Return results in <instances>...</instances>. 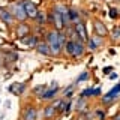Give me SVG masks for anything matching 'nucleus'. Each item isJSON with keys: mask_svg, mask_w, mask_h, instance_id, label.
I'll return each mask as SVG.
<instances>
[{"mask_svg": "<svg viewBox=\"0 0 120 120\" xmlns=\"http://www.w3.org/2000/svg\"><path fill=\"white\" fill-rule=\"evenodd\" d=\"M45 36H47V44H48V47H50L51 54H54V56L60 54L62 48H60V45H59V39H57V30H50V32H48Z\"/></svg>", "mask_w": 120, "mask_h": 120, "instance_id": "obj_1", "label": "nucleus"}, {"mask_svg": "<svg viewBox=\"0 0 120 120\" xmlns=\"http://www.w3.org/2000/svg\"><path fill=\"white\" fill-rule=\"evenodd\" d=\"M50 20L51 22L56 26V30L60 32L63 27H65V21H63V17H62V12H60L59 6H56L54 9H52V12L50 14Z\"/></svg>", "mask_w": 120, "mask_h": 120, "instance_id": "obj_2", "label": "nucleus"}, {"mask_svg": "<svg viewBox=\"0 0 120 120\" xmlns=\"http://www.w3.org/2000/svg\"><path fill=\"white\" fill-rule=\"evenodd\" d=\"M11 12H12L14 18H17L18 21H24L27 18V14H26V9H24V2H17L14 3V6L11 8Z\"/></svg>", "mask_w": 120, "mask_h": 120, "instance_id": "obj_3", "label": "nucleus"}, {"mask_svg": "<svg viewBox=\"0 0 120 120\" xmlns=\"http://www.w3.org/2000/svg\"><path fill=\"white\" fill-rule=\"evenodd\" d=\"M74 30H75V35L78 36V39H80L81 42H84V41H89V36H87V29H86V24H84L82 21L75 22Z\"/></svg>", "mask_w": 120, "mask_h": 120, "instance_id": "obj_4", "label": "nucleus"}, {"mask_svg": "<svg viewBox=\"0 0 120 120\" xmlns=\"http://www.w3.org/2000/svg\"><path fill=\"white\" fill-rule=\"evenodd\" d=\"M24 2V9H26V14H27V18H32V20H36L38 17V8L33 2H30V0H22Z\"/></svg>", "mask_w": 120, "mask_h": 120, "instance_id": "obj_5", "label": "nucleus"}, {"mask_svg": "<svg viewBox=\"0 0 120 120\" xmlns=\"http://www.w3.org/2000/svg\"><path fill=\"white\" fill-rule=\"evenodd\" d=\"M59 92V86H57V81H52L51 84H48V89L45 90V93L41 96V99L44 101H48V99H52Z\"/></svg>", "mask_w": 120, "mask_h": 120, "instance_id": "obj_6", "label": "nucleus"}, {"mask_svg": "<svg viewBox=\"0 0 120 120\" xmlns=\"http://www.w3.org/2000/svg\"><path fill=\"white\" fill-rule=\"evenodd\" d=\"M119 93H120V84H117L114 89L111 90V92H108L107 95H105V96L102 98V102H104L105 105H107V104H110L112 99H116V98H117V95H119Z\"/></svg>", "mask_w": 120, "mask_h": 120, "instance_id": "obj_7", "label": "nucleus"}, {"mask_svg": "<svg viewBox=\"0 0 120 120\" xmlns=\"http://www.w3.org/2000/svg\"><path fill=\"white\" fill-rule=\"evenodd\" d=\"M22 119L24 120H36L38 119V110L35 107H27L22 114Z\"/></svg>", "mask_w": 120, "mask_h": 120, "instance_id": "obj_8", "label": "nucleus"}, {"mask_svg": "<svg viewBox=\"0 0 120 120\" xmlns=\"http://www.w3.org/2000/svg\"><path fill=\"white\" fill-rule=\"evenodd\" d=\"M0 18H2L6 24H12L14 20H15L12 12H11V11H6V9H0Z\"/></svg>", "mask_w": 120, "mask_h": 120, "instance_id": "obj_9", "label": "nucleus"}, {"mask_svg": "<svg viewBox=\"0 0 120 120\" xmlns=\"http://www.w3.org/2000/svg\"><path fill=\"white\" fill-rule=\"evenodd\" d=\"M36 51L39 52V54H44V56L51 54L50 47H48V44H47V42H39V44L36 45Z\"/></svg>", "mask_w": 120, "mask_h": 120, "instance_id": "obj_10", "label": "nucleus"}, {"mask_svg": "<svg viewBox=\"0 0 120 120\" xmlns=\"http://www.w3.org/2000/svg\"><path fill=\"white\" fill-rule=\"evenodd\" d=\"M84 54V44L81 41H75V50H74V57H80Z\"/></svg>", "mask_w": 120, "mask_h": 120, "instance_id": "obj_11", "label": "nucleus"}, {"mask_svg": "<svg viewBox=\"0 0 120 120\" xmlns=\"http://www.w3.org/2000/svg\"><path fill=\"white\" fill-rule=\"evenodd\" d=\"M65 51L68 56H74V50H75V41L74 39H68L66 44H65Z\"/></svg>", "mask_w": 120, "mask_h": 120, "instance_id": "obj_12", "label": "nucleus"}, {"mask_svg": "<svg viewBox=\"0 0 120 120\" xmlns=\"http://www.w3.org/2000/svg\"><path fill=\"white\" fill-rule=\"evenodd\" d=\"M22 42H26L27 45H30V47H36L38 44V36H33V35H29V36H24L22 38Z\"/></svg>", "mask_w": 120, "mask_h": 120, "instance_id": "obj_13", "label": "nucleus"}, {"mask_svg": "<svg viewBox=\"0 0 120 120\" xmlns=\"http://www.w3.org/2000/svg\"><path fill=\"white\" fill-rule=\"evenodd\" d=\"M101 95V90L99 89H86L81 92V96L82 98H87V96H98Z\"/></svg>", "mask_w": 120, "mask_h": 120, "instance_id": "obj_14", "label": "nucleus"}, {"mask_svg": "<svg viewBox=\"0 0 120 120\" xmlns=\"http://www.w3.org/2000/svg\"><path fill=\"white\" fill-rule=\"evenodd\" d=\"M29 32H30V29H29V26H26V24H18V29H17V33H18V36H29Z\"/></svg>", "mask_w": 120, "mask_h": 120, "instance_id": "obj_15", "label": "nucleus"}, {"mask_svg": "<svg viewBox=\"0 0 120 120\" xmlns=\"http://www.w3.org/2000/svg\"><path fill=\"white\" fill-rule=\"evenodd\" d=\"M54 114H56V107H54V105H48V107H45V110H44L45 119H51Z\"/></svg>", "mask_w": 120, "mask_h": 120, "instance_id": "obj_16", "label": "nucleus"}, {"mask_svg": "<svg viewBox=\"0 0 120 120\" xmlns=\"http://www.w3.org/2000/svg\"><path fill=\"white\" fill-rule=\"evenodd\" d=\"M78 21H80V14L75 9L69 8V22H78Z\"/></svg>", "mask_w": 120, "mask_h": 120, "instance_id": "obj_17", "label": "nucleus"}, {"mask_svg": "<svg viewBox=\"0 0 120 120\" xmlns=\"http://www.w3.org/2000/svg\"><path fill=\"white\" fill-rule=\"evenodd\" d=\"M45 20H47V17H45L44 12H38V17H36V22L39 26H44L45 24Z\"/></svg>", "mask_w": 120, "mask_h": 120, "instance_id": "obj_18", "label": "nucleus"}, {"mask_svg": "<svg viewBox=\"0 0 120 120\" xmlns=\"http://www.w3.org/2000/svg\"><path fill=\"white\" fill-rule=\"evenodd\" d=\"M98 45H101V39H89V47L92 48V50H95V48L98 47Z\"/></svg>", "mask_w": 120, "mask_h": 120, "instance_id": "obj_19", "label": "nucleus"}, {"mask_svg": "<svg viewBox=\"0 0 120 120\" xmlns=\"http://www.w3.org/2000/svg\"><path fill=\"white\" fill-rule=\"evenodd\" d=\"M95 29L98 30V33H99V36H102V35H105V27L101 22H95Z\"/></svg>", "mask_w": 120, "mask_h": 120, "instance_id": "obj_20", "label": "nucleus"}, {"mask_svg": "<svg viewBox=\"0 0 120 120\" xmlns=\"http://www.w3.org/2000/svg\"><path fill=\"white\" fill-rule=\"evenodd\" d=\"M86 80H89V72H82L80 77H78L77 81H86Z\"/></svg>", "mask_w": 120, "mask_h": 120, "instance_id": "obj_21", "label": "nucleus"}, {"mask_svg": "<svg viewBox=\"0 0 120 120\" xmlns=\"http://www.w3.org/2000/svg\"><path fill=\"white\" fill-rule=\"evenodd\" d=\"M119 33H120V29H116L114 33H112V36H114V38H119Z\"/></svg>", "mask_w": 120, "mask_h": 120, "instance_id": "obj_22", "label": "nucleus"}, {"mask_svg": "<svg viewBox=\"0 0 120 120\" xmlns=\"http://www.w3.org/2000/svg\"><path fill=\"white\" fill-rule=\"evenodd\" d=\"M116 120H120V116H119V117H117V119H116Z\"/></svg>", "mask_w": 120, "mask_h": 120, "instance_id": "obj_23", "label": "nucleus"}]
</instances>
